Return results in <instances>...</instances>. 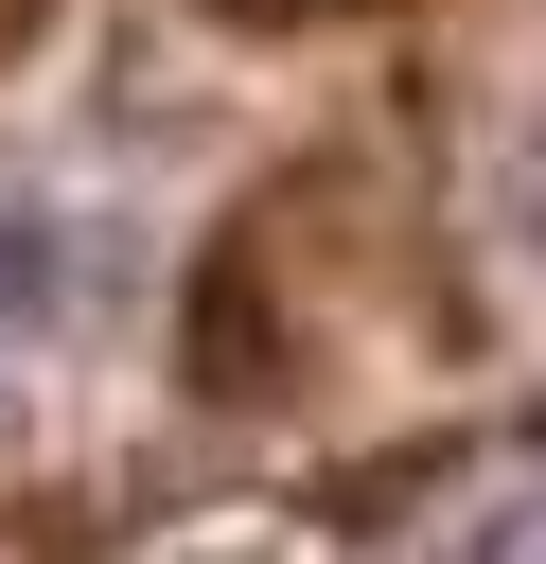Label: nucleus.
<instances>
[{"label": "nucleus", "mask_w": 546, "mask_h": 564, "mask_svg": "<svg viewBox=\"0 0 546 564\" xmlns=\"http://www.w3.org/2000/svg\"><path fill=\"white\" fill-rule=\"evenodd\" d=\"M35 282H53V247H35V229H18V212H0V335H18V317H35Z\"/></svg>", "instance_id": "nucleus-1"}, {"label": "nucleus", "mask_w": 546, "mask_h": 564, "mask_svg": "<svg viewBox=\"0 0 546 564\" xmlns=\"http://www.w3.org/2000/svg\"><path fill=\"white\" fill-rule=\"evenodd\" d=\"M194 564H282V546H194Z\"/></svg>", "instance_id": "nucleus-2"}]
</instances>
